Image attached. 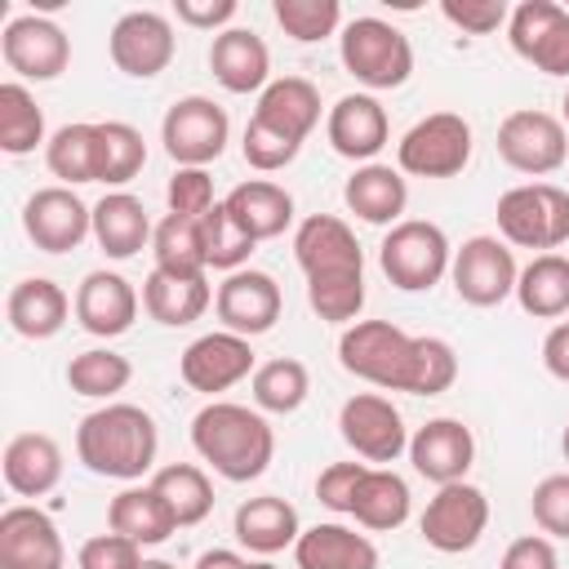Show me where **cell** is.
<instances>
[{
	"mask_svg": "<svg viewBox=\"0 0 569 569\" xmlns=\"http://www.w3.org/2000/svg\"><path fill=\"white\" fill-rule=\"evenodd\" d=\"M191 449L222 480L244 485V480H258L271 467L276 431L262 418V409H249V405H236V400H209L191 418Z\"/></svg>",
	"mask_w": 569,
	"mask_h": 569,
	"instance_id": "obj_1",
	"label": "cell"
},
{
	"mask_svg": "<svg viewBox=\"0 0 569 569\" xmlns=\"http://www.w3.org/2000/svg\"><path fill=\"white\" fill-rule=\"evenodd\" d=\"M156 449H160L156 418L124 400L84 413L76 427V458L84 462V471L107 480H129V485L142 480L156 462Z\"/></svg>",
	"mask_w": 569,
	"mask_h": 569,
	"instance_id": "obj_2",
	"label": "cell"
},
{
	"mask_svg": "<svg viewBox=\"0 0 569 569\" xmlns=\"http://www.w3.org/2000/svg\"><path fill=\"white\" fill-rule=\"evenodd\" d=\"M338 58H342V71L382 93V89H400L409 76H413V44L400 27H391L387 18H351L338 36Z\"/></svg>",
	"mask_w": 569,
	"mask_h": 569,
	"instance_id": "obj_3",
	"label": "cell"
},
{
	"mask_svg": "<svg viewBox=\"0 0 569 569\" xmlns=\"http://www.w3.org/2000/svg\"><path fill=\"white\" fill-rule=\"evenodd\" d=\"M498 236L511 249L556 253L569 244V191L556 182H520L498 196Z\"/></svg>",
	"mask_w": 569,
	"mask_h": 569,
	"instance_id": "obj_4",
	"label": "cell"
},
{
	"mask_svg": "<svg viewBox=\"0 0 569 569\" xmlns=\"http://www.w3.org/2000/svg\"><path fill=\"white\" fill-rule=\"evenodd\" d=\"M338 365L373 382L382 391H409V369H413V333H405L391 320H356L338 338Z\"/></svg>",
	"mask_w": 569,
	"mask_h": 569,
	"instance_id": "obj_5",
	"label": "cell"
},
{
	"mask_svg": "<svg viewBox=\"0 0 569 569\" xmlns=\"http://www.w3.org/2000/svg\"><path fill=\"white\" fill-rule=\"evenodd\" d=\"M449 236L427 218H400L378 244V267L400 293H422L440 284L449 276Z\"/></svg>",
	"mask_w": 569,
	"mask_h": 569,
	"instance_id": "obj_6",
	"label": "cell"
},
{
	"mask_svg": "<svg viewBox=\"0 0 569 569\" xmlns=\"http://www.w3.org/2000/svg\"><path fill=\"white\" fill-rule=\"evenodd\" d=\"M471 160V124L458 111H431L405 129L396 142L400 173L413 178H458Z\"/></svg>",
	"mask_w": 569,
	"mask_h": 569,
	"instance_id": "obj_7",
	"label": "cell"
},
{
	"mask_svg": "<svg viewBox=\"0 0 569 569\" xmlns=\"http://www.w3.org/2000/svg\"><path fill=\"white\" fill-rule=\"evenodd\" d=\"M227 138H231V120L204 93L178 98L164 111V120H160V142H164V151H169V160L178 169H204V164H213L227 151Z\"/></svg>",
	"mask_w": 569,
	"mask_h": 569,
	"instance_id": "obj_8",
	"label": "cell"
},
{
	"mask_svg": "<svg viewBox=\"0 0 569 569\" xmlns=\"http://www.w3.org/2000/svg\"><path fill=\"white\" fill-rule=\"evenodd\" d=\"M516 253L502 236H471L453 249V262H449V280H453V293L467 302V307H498L516 293Z\"/></svg>",
	"mask_w": 569,
	"mask_h": 569,
	"instance_id": "obj_9",
	"label": "cell"
},
{
	"mask_svg": "<svg viewBox=\"0 0 569 569\" xmlns=\"http://www.w3.org/2000/svg\"><path fill=\"white\" fill-rule=\"evenodd\" d=\"M489 529V498L485 489L467 485V480H453V485H440L431 498H427V511L418 520V533L431 551H445V556H462L471 551Z\"/></svg>",
	"mask_w": 569,
	"mask_h": 569,
	"instance_id": "obj_10",
	"label": "cell"
},
{
	"mask_svg": "<svg viewBox=\"0 0 569 569\" xmlns=\"http://www.w3.org/2000/svg\"><path fill=\"white\" fill-rule=\"evenodd\" d=\"M498 156H502L516 173L547 178V173L565 169V160H569V129H565L560 116L538 111V107L511 111V116L498 124Z\"/></svg>",
	"mask_w": 569,
	"mask_h": 569,
	"instance_id": "obj_11",
	"label": "cell"
},
{
	"mask_svg": "<svg viewBox=\"0 0 569 569\" xmlns=\"http://www.w3.org/2000/svg\"><path fill=\"white\" fill-rule=\"evenodd\" d=\"M338 436L360 462H396L409 453V431L400 409L378 391H356L338 409Z\"/></svg>",
	"mask_w": 569,
	"mask_h": 569,
	"instance_id": "obj_12",
	"label": "cell"
},
{
	"mask_svg": "<svg viewBox=\"0 0 569 569\" xmlns=\"http://www.w3.org/2000/svg\"><path fill=\"white\" fill-rule=\"evenodd\" d=\"M507 40L542 76H569V9L556 0H520L507 18Z\"/></svg>",
	"mask_w": 569,
	"mask_h": 569,
	"instance_id": "obj_13",
	"label": "cell"
},
{
	"mask_svg": "<svg viewBox=\"0 0 569 569\" xmlns=\"http://www.w3.org/2000/svg\"><path fill=\"white\" fill-rule=\"evenodd\" d=\"M178 36L173 22L156 9H129L116 18L111 36H107V53L116 62V71L133 76V80H151L173 62Z\"/></svg>",
	"mask_w": 569,
	"mask_h": 569,
	"instance_id": "obj_14",
	"label": "cell"
},
{
	"mask_svg": "<svg viewBox=\"0 0 569 569\" xmlns=\"http://www.w3.org/2000/svg\"><path fill=\"white\" fill-rule=\"evenodd\" d=\"M22 231L40 253H71L93 236V209L71 187H40L22 204Z\"/></svg>",
	"mask_w": 569,
	"mask_h": 569,
	"instance_id": "obj_15",
	"label": "cell"
},
{
	"mask_svg": "<svg viewBox=\"0 0 569 569\" xmlns=\"http://www.w3.org/2000/svg\"><path fill=\"white\" fill-rule=\"evenodd\" d=\"M0 53H4V67L22 80H58L71 62V40L53 18L18 13L0 36Z\"/></svg>",
	"mask_w": 569,
	"mask_h": 569,
	"instance_id": "obj_16",
	"label": "cell"
},
{
	"mask_svg": "<svg viewBox=\"0 0 569 569\" xmlns=\"http://www.w3.org/2000/svg\"><path fill=\"white\" fill-rule=\"evenodd\" d=\"M213 311H218V320H222L227 333L258 338V333L276 329V320H280V311H284V293H280L276 276L244 267V271H231V276L218 284Z\"/></svg>",
	"mask_w": 569,
	"mask_h": 569,
	"instance_id": "obj_17",
	"label": "cell"
},
{
	"mask_svg": "<svg viewBox=\"0 0 569 569\" xmlns=\"http://www.w3.org/2000/svg\"><path fill=\"white\" fill-rule=\"evenodd\" d=\"M253 369H258V365H253L249 338L227 333V329L200 333V338L178 356L182 382H187L191 391H200V396H218V391H227V387L253 378Z\"/></svg>",
	"mask_w": 569,
	"mask_h": 569,
	"instance_id": "obj_18",
	"label": "cell"
},
{
	"mask_svg": "<svg viewBox=\"0 0 569 569\" xmlns=\"http://www.w3.org/2000/svg\"><path fill=\"white\" fill-rule=\"evenodd\" d=\"M67 547L49 511L18 502L0 511V569H62Z\"/></svg>",
	"mask_w": 569,
	"mask_h": 569,
	"instance_id": "obj_19",
	"label": "cell"
},
{
	"mask_svg": "<svg viewBox=\"0 0 569 569\" xmlns=\"http://www.w3.org/2000/svg\"><path fill=\"white\" fill-rule=\"evenodd\" d=\"M409 462L436 489L453 485V480H467V471L476 462V436L462 418H427L409 436Z\"/></svg>",
	"mask_w": 569,
	"mask_h": 569,
	"instance_id": "obj_20",
	"label": "cell"
},
{
	"mask_svg": "<svg viewBox=\"0 0 569 569\" xmlns=\"http://www.w3.org/2000/svg\"><path fill=\"white\" fill-rule=\"evenodd\" d=\"M325 138L329 147L342 156V160H356V164H373V156L387 147L391 138V120H387V107L373 98V93H347L329 107L325 116Z\"/></svg>",
	"mask_w": 569,
	"mask_h": 569,
	"instance_id": "obj_21",
	"label": "cell"
},
{
	"mask_svg": "<svg viewBox=\"0 0 569 569\" xmlns=\"http://www.w3.org/2000/svg\"><path fill=\"white\" fill-rule=\"evenodd\" d=\"M293 258L302 276H333V271H365V249L356 231L333 213H311L293 231Z\"/></svg>",
	"mask_w": 569,
	"mask_h": 569,
	"instance_id": "obj_22",
	"label": "cell"
},
{
	"mask_svg": "<svg viewBox=\"0 0 569 569\" xmlns=\"http://www.w3.org/2000/svg\"><path fill=\"white\" fill-rule=\"evenodd\" d=\"M76 320L93 338H120L138 320V289L120 271H89L76 289Z\"/></svg>",
	"mask_w": 569,
	"mask_h": 569,
	"instance_id": "obj_23",
	"label": "cell"
},
{
	"mask_svg": "<svg viewBox=\"0 0 569 569\" xmlns=\"http://www.w3.org/2000/svg\"><path fill=\"white\" fill-rule=\"evenodd\" d=\"M209 71L227 93H262L271 84V49L249 27H227L209 44Z\"/></svg>",
	"mask_w": 569,
	"mask_h": 569,
	"instance_id": "obj_24",
	"label": "cell"
},
{
	"mask_svg": "<svg viewBox=\"0 0 569 569\" xmlns=\"http://www.w3.org/2000/svg\"><path fill=\"white\" fill-rule=\"evenodd\" d=\"M71 311H76V302H71V298L62 293V284L49 280V276H27V280H18V284L9 289V298H4L9 329H13L18 338H27V342H44V338L62 333V325H67Z\"/></svg>",
	"mask_w": 569,
	"mask_h": 569,
	"instance_id": "obj_25",
	"label": "cell"
},
{
	"mask_svg": "<svg viewBox=\"0 0 569 569\" xmlns=\"http://www.w3.org/2000/svg\"><path fill=\"white\" fill-rule=\"evenodd\" d=\"M342 200H347V209L360 222H369V227H396L400 213H405V204H409V182L391 164H378V160L373 164H356V173L342 187Z\"/></svg>",
	"mask_w": 569,
	"mask_h": 569,
	"instance_id": "obj_26",
	"label": "cell"
},
{
	"mask_svg": "<svg viewBox=\"0 0 569 569\" xmlns=\"http://www.w3.org/2000/svg\"><path fill=\"white\" fill-rule=\"evenodd\" d=\"M62 480V449L44 431H18L4 445V485L18 498H44Z\"/></svg>",
	"mask_w": 569,
	"mask_h": 569,
	"instance_id": "obj_27",
	"label": "cell"
},
{
	"mask_svg": "<svg viewBox=\"0 0 569 569\" xmlns=\"http://www.w3.org/2000/svg\"><path fill=\"white\" fill-rule=\"evenodd\" d=\"M298 569H378V547L369 533H356L338 520L311 525L293 542Z\"/></svg>",
	"mask_w": 569,
	"mask_h": 569,
	"instance_id": "obj_28",
	"label": "cell"
},
{
	"mask_svg": "<svg viewBox=\"0 0 569 569\" xmlns=\"http://www.w3.org/2000/svg\"><path fill=\"white\" fill-rule=\"evenodd\" d=\"M209 302H213V289L204 276H173V271L151 267L142 280V311L164 329L196 325L209 311Z\"/></svg>",
	"mask_w": 569,
	"mask_h": 569,
	"instance_id": "obj_29",
	"label": "cell"
},
{
	"mask_svg": "<svg viewBox=\"0 0 569 569\" xmlns=\"http://www.w3.org/2000/svg\"><path fill=\"white\" fill-rule=\"evenodd\" d=\"M107 529L138 542V547H160L178 533V520L169 511V502L156 493V485H129L111 498L107 507Z\"/></svg>",
	"mask_w": 569,
	"mask_h": 569,
	"instance_id": "obj_30",
	"label": "cell"
},
{
	"mask_svg": "<svg viewBox=\"0 0 569 569\" xmlns=\"http://www.w3.org/2000/svg\"><path fill=\"white\" fill-rule=\"evenodd\" d=\"M231 529H236V542L249 547V551H258V556H276V551H284V547H293L298 533H302L293 502L280 498V493L244 498V502L236 507Z\"/></svg>",
	"mask_w": 569,
	"mask_h": 569,
	"instance_id": "obj_31",
	"label": "cell"
},
{
	"mask_svg": "<svg viewBox=\"0 0 569 569\" xmlns=\"http://www.w3.org/2000/svg\"><path fill=\"white\" fill-rule=\"evenodd\" d=\"M151 236H156V227H151V218H147V209H142V200L138 196H129V191H107L98 204H93V240H98V249L107 253V258H133L138 249H147L151 244Z\"/></svg>",
	"mask_w": 569,
	"mask_h": 569,
	"instance_id": "obj_32",
	"label": "cell"
},
{
	"mask_svg": "<svg viewBox=\"0 0 569 569\" xmlns=\"http://www.w3.org/2000/svg\"><path fill=\"white\" fill-rule=\"evenodd\" d=\"M227 213L253 236V240H276L284 236V227L293 222V196L280 182L267 178H249L240 187H231V196L222 200Z\"/></svg>",
	"mask_w": 569,
	"mask_h": 569,
	"instance_id": "obj_33",
	"label": "cell"
},
{
	"mask_svg": "<svg viewBox=\"0 0 569 569\" xmlns=\"http://www.w3.org/2000/svg\"><path fill=\"white\" fill-rule=\"evenodd\" d=\"M253 116L267 120V124H276V129H284L289 138L307 142L311 129L320 124V89L311 80H302V76H280V80H271L258 93Z\"/></svg>",
	"mask_w": 569,
	"mask_h": 569,
	"instance_id": "obj_34",
	"label": "cell"
},
{
	"mask_svg": "<svg viewBox=\"0 0 569 569\" xmlns=\"http://www.w3.org/2000/svg\"><path fill=\"white\" fill-rule=\"evenodd\" d=\"M516 302L533 320L569 316V258L565 253H533L516 276Z\"/></svg>",
	"mask_w": 569,
	"mask_h": 569,
	"instance_id": "obj_35",
	"label": "cell"
},
{
	"mask_svg": "<svg viewBox=\"0 0 569 569\" xmlns=\"http://www.w3.org/2000/svg\"><path fill=\"white\" fill-rule=\"evenodd\" d=\"M409 485L405 476H396L391 467H369L360 489H356V502H351V520L369 533H391L409 520Z\"/></svg>",
	"mask_w": 569,
	"mask_h": 569,
	"instance_id": "obj_36",
	"label": "cell"
},
{
	"mask_svg": "<svg viewBox=\"0 0 569 569\" xmlns=\"http://www.w3.org/2000/svg\"><path fill=\"white\" fill-rule=\"evenodd\" d=\"M44 164L58 178V187H80V182H98V124L76 120L62 124L49 142H44Z\"/></svg>",
	"mask_w": 569,
	"mask_h": 569,
	"instance_id": "obj_37",
	"label": "cell"
},
{
	"mask_svg": "<svg viewBox=\"0 0 569 569\" xmlns=\"http://www.w3.org/2000/svg\"><path fill=\"white\" fill-rule=\"evenodd\" d=\"M151 485L169 502L178 529H191L213 511V485H209L204 467H196V462H169L151 476Z\"/></svg>",
	"mask_w": 569,
	"mask_h": 569,
	"instance_id": "obj_38",
	"label": "cell"
},
{
	"mask_svg": "<svg viewBox=\"0 0 569 569\" xmlns=\"http://www.w3.org/2000/svg\"><path fill=\"white\" fill-rule=\"evenodd\" d=\"M44 138V111L31 98V89L22 80H4L0 84V151L9 156H31Z\"/></svg>",
	"mask_w": 569,
	"mask_h": 569,
	"instance_id": "obj_39",
	"label": "cell"
},
{
	"mask_svg": "<svg viewBox=\"0 0 569 569\" xmlns=\"http://www.w3.org/2000/svg\"><path fill=\"white\" fill-rule=\"evenodd\" d=\"M151 253H156V267H160V271H173V276H204V271H209V262H204V236H200V218L164 213V218L156 222Z\"/></svg>",
	"mask_w": 569,
	"mask_h": 569,
	"instance_id": "obj_40",
	"label": "cell"
},
{
	"mask_svg": "<svg viewBox=\"0 0 569 569\" xmlns=\"http://www.w3.org/2000/svg\"><path fill=\"white\" fill-rule=\"evenodd\" d=\"M129 378H133L129 356H120L111 347H89V351L67 360V387L84 400H107L111 405V396H120L129 387Z\"/></svg>",
	"mask_w": 569,
	"mask_h": 569,
	"instance_id": "obj_41",
	"label": "cell"
},
{
	"mask_svg": "<svg viewBox=\"0 0 569 569\" xmlns=\"http://www.w3.org/2000/svg\"><path fill=\"white\" fill-rule=\"evenodd\" d=\"M249 391H253V405L262 413H293V409H302V400L311 391V373H307L302 360L276 356V360H267V365L253 369Z\"/></svg>",
	"mask_w": 569,
	"mask_h": 569,
	"instance_id": "obj_42",
	"label": "cell"
},
{
	"mask_svg": "<svg viewBox=\"0 0 569 569\" xmlns=\"http://www.w3.org/2000/svg\"><path fill=\"white\" fill-rule=\"evenodd\" d=\"M147 164V142L133 124L124 120H102L98 124V182L107 187H124L142 173Z\"/></svg>",
	"mask_w": 569,
	"mask_h": 569,
	"instance_id": "obj_43",
	"label": "cell"
},
{
	"mask_svg": "<svg viewBox=\"0 0 569 569\" xmlns=\"http://www.w3.org/2000/svg\"><path fill=\"white\" fill-rule=\"evenodd\" d=\"M200 236H204V262L213 267V271H244V262H249V253H253V236L227 213V204L218 200L204 218H200Z\"/></svg>",
	"mask_w": 569,
	"mask_h": 569,
	"instance_id": "obj_44",
	"label": "cell"
},
{
	"mask_svg": "<svg viewBox=\"0 0 569 569\" xmlns=\"http://www.w3.org/2000/svg\"><path fill=\"white\" fill-rule=\"evenodd\" d=\"M307 302L329 325H356L365 311V271H333L307 280Z\"/></svg>",
	"mask_w": 569,
	"mask_h": 569,
	"instance_id": "obj_45",
	"label": "cell"
},
{
	"mask_svg": "<svg viewBox=\"0 0 569 569\" xmlns=\"http://www.w3.org/2000/svg\"><path fill=\"white\" fill-rule=\"evenodd\" d=\"M280 31L298 44H316L342 27V4L338 0H276L271 4Z\"/></svg>",
	"mask_w": 569,
	"mask_h": 569,
	"instance_id": "obj_46",
	"label": "cell"
},
{
	"mask_svg": "<svg viewBox=\"0 0 569 569\" xmlns=\"http://www.w3.org/2000/svg\"><path fill=\"white\" fill-rule=\"evenodd\" d=\"M458 378V356L445 338H413V369H409V396H440Z\"/></svg>",
	"mask_w": 569,
	"mask_h": 569,
	"instance_id": "obj_47",
	"label": "cell"
},
{
	"mask_svg": "<svg viewBox=\"0 0 569 569\" xmlns=\"http://www.w3.org/2000/svg\"><path fill=\"white\" fill-rule=\"evenodd\" d=\"M240 151H244V164H249V169H258V173H276V169H284V164H293V160H298L302 142H298V138H289L284 129H276V124H267V120L249 116L244 138H240Z\"/></svg>",
	"mask_w": 569,
	"mask_h": 569,
	"instance_id": "obj_48",
	"label": "cell"
},
{
	"mask_svg": "<svg viewBox=\"0 0 569 569\" xmlns=\"http://www.w3.org/2000/svg\"><path fill=\"white\" fill-rule=\"evenodd\" d=\"M529 511H533V525H538L547 538L569 542V471L542 476V480L533 485Z\"/></svg>",
	"mask_w": 569,
	"mask_h": 569,
	"instance_id": "obj_49",
	"label": "cell"
},
{
	"mask_svg": "<svg viewBox=\"0 0 569 569\" xmlns=\"http://www.w3.org/2000/svg\"><path fill=\"white\" fill-rule=\"evenodd\" d=\"M164 200H169V213H182V218H204L218 200H213V178L209 169H173L169 187H164Z\"/></svg>",
	"mask_w": 569,
	"mask_h": 569,
	"instance_id": "obj_50",
	"label": "cell"
},
{
	"mask_svg": "<svg viewBox=\"0 0 569 569\" xmlns=\"http://www.w3.org/2000/svg\"><path fill=\"white\" fill-rule=\"evenodd\" d=\"M76 569H142V547L120 533H93L80 542Z\"/></svg>",
	"mask_w": 569,
	"mask_h": 569,
	"instance_id": "obj_51",
	"label": "cell"
},
{
	"mask_svg": "<svg viewBox=\"0 0 569 569\" xmlns=\"http://www.w3.org/2000/svg\"><path fill=\"white\" fill-rule=\"evenodd\" d=\"M440 13H445V22H453L467 36H493L511 18L507 0H440Z\"/></svg>",
	"mask_w": 569,
	"mask_h": 569,
	"instance_id": "obj_52",
	"label": "cell"
},
{
	"mask_svg": "<svg viewBox=\"0 0 569 569\" xmlns=\"http://www.w3.org/2000/svg\"><path fill=\"white\" fill-rule=\"evenodd\" d=\"M369 462H329L320 476H316V498L320 507L338 511V516H351V502H356V489L365 480Z\"/></svg>",
	"mask_w": 569,
	"mask_h": 569,
	"instance_id": "obj_53",
	"label": "cell"
},
{
	"mask_svg": "<svg viewBox=\"0 0 569 569\" xmlns=\"http://www.w3.org/2000/svg\"><path fill=\"white\" fill-rule=\"evenodd\" d=\"M498 569H560V556L547 533H525L502 551Z\"/></svg>",
	"mask_w": 569,
	"mask_h": 569,
	"instance_id": "obj_54",
	"label": "cell"
},
{
	"mask_svg": "<svg viewBox=\"0 0 569 569\" xmlns=\"http://www.w3.org/2000/svg\"><path fill=\"white\" fill-rule=\"evenodd\" d=\"M240 13L236 0H178L173 4V18L196 27V31H227V22Z\"/></svg>",
	"mask_w": 569,
	"mask_h": 569,
	"instance_id": "obj_55",
	"label": "cell"
},
{
	"mask_svg": "<svg viewBox=\"0 0 569 569\" xmlns=\"http://www.w3.org/2000/svg\"><path fill=\"white\" fill-rule=\"evenodd\" d=\"M542 369L556 382H569V320L547 329V338H542Z\"/></svg>",
	"mask_w": 569,
	"mask_h": 569,
	"instance_id": "obj_56",
	"label": "cell"
},
{
	"mask_svg": "<svg viewBox=\"0 0 569 569\" xmlns=\"http://www.w3.org/2000/svg\"><path fill=\"white\" fill-rule=\"evenodd\" d=\"M196 569H249V560L240 551H231V547H209V551H200Z\"/></svg>",
	"mask_w": 569,
	"mask_h": 569,
	"instance_id": "obj_57",
	"label": "cell"
},
{
	"mask_svg": "<svg viewBox=\"0 0 569 569\" xmlns=\"http://www.w3.org/2000/svg\"><path fill=\"white\" fill-rule=\"evenodd\" d=\"M142 569H178L173 560H142Z\"/></svg>",
	"mask_w": 569,
	"mask_h": 569,
	"instance_id": "obj_58",
	"label": "cell"
},
{
	"mask_svg": "<svg viewBox=\"0 0 569 569\" xmlns=\"http://www.w3.org/2000/svg\"><path fill=\"white\" fill-rule=\"evenodd\" d=\"M560 453H565V462H569V422H565V431H560Z\"/></svg>",
	"mask_w": 569,
	"mask_h": 569,
	"instance_id": "obj_59",
	"label": "cell"
},
{
	"mask_svg": "<svg viewBox=\"0 0 569 569\" xmlns=\"http://www.w3.org/2000/svg\"><path fill=\"white\" fill-rule=\"evenodd\" d=\"M249 569H276L271 560H249Z\"/></svg>",
	"mask_w": 569,
	"mask_h": 569,
	"instance_id": "obj_60",
	"label": "cell"
},
{
	"mask_svg": "<svg viewBox=\"0 0 569 569\" xmlns=\"http://www.w3.org/2000/svg\"><path fill=\"white\" fill-rule=\"evenodd\" d=\"M560 111H565L560 120H565V129H569V93H565V102H560Z\"/></svg>",
	"mask_w": 569,
	"mask_h": 569,
	"instance_id": "obj_61",
	"label": "cell"
},
{
	"mask_svg": "<svg viewBox=\"0 0 569 569\" xmlns=\"http://www.w3.org/2000/svg\"><path fill=\"white\" fill-rule=\"evenodd\" d=\"M565 9H569V4H565Z\"/></svg>",
	"mask_w": 569,
	"mask_h": 569,
	"instance_id": "obj_62",
	"label": "cell"
}]
</instances>
